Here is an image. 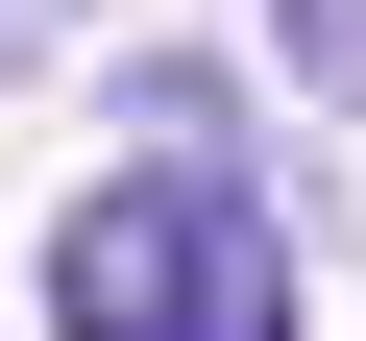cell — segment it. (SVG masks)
Masks as SVG:
<instances>
[{
    "mask_svg": "<svg viewBox=\"0 0 366 341\" xmlns=\"http://www.w3.org/2000/svg\"><path fill=\"white\" fill-rule=\"evenodd\" d=\"M269 49H293V98H366V0H269Z\"/></svg>",
    "mask_w": 366,
    "mask_h": 341,
    "instance_id": "obj_2",
    "label": "cell"
},
{
    "mask_svg": "<svg viewBox=\"0 0 366 341\" xmlns=\"http://www.w3.org/2000/svg\"><path fill=\"white\" fill-rule=\"evenodd\" d=\"M49 341H293V244L220 146H147L49 220Z\"/></svg>",
    "mask_w": 366,
    "mask_h": 341,
    "instance_id": "obj_1",
    "label": "cell"
}]
</instances>
